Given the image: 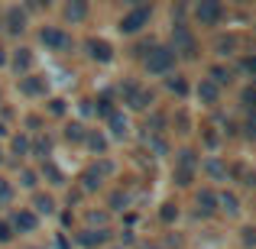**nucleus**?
<instances>
[{
    "label": "nucleus",
    "mask_w": 256,
    "mask_h": 249,
    "mask_svg": "<svg viewBox=\"0 0 256 249\" xmlns=\"http://www.w3.org/2000/svg\"><path fill=\"white\" fill-rule=\"evenodd\" d=\"M26 152H30V139L16 136V139H13V156H26Z\"/></svg>",
    "instance_id": "nucleus-36"
},
{
    "label": "nucleus",
    "mask_w": 256,
    "mask_h": 249,
    "mask_svg": "<svg viewBox=\"0 0 256 249\" xmlns=\"http://www.w3.org/2000/svg\"><path fill=\"white\" fill-rule=\"evenodd\" d=\"M175 168L194 172V168H198V159H194V152H192V149H182V152H178V159H175Z\"/></svg>",
    "instance_id": "nucleus-22"
},
{
    "label": "nucleus",
    "mask_w": 256,
    "mask_h": 249,
    "mask_svg": "<svg viewBox=\"0 0 256 249\" xmlns=\"http://www.w3.org/2000/svg\"><path fill=\"white\" fill-rule=\"evenodd\" d=\"M26 126H30V130H39V126H42V120H39V117H26Z\"/></svg>",
    "instance_id": "nucleus-42"
},
{
    "label": "nucleus",
    "mask_w": 256,
    "mask_h": 249,
    "mask_svg": "<svg viewBox=\"0 0 256 249\" xmlns=\"http://www.w3.org/2000/svg\"><path fill=\"white\" fill-rule=\"evenodd\" d=\"M208 75H211V78H208V81H214V84H230V78H234V71L230 68H227V65H211V71H208Z\"/></svg>",
    "instance_id": "nucleus-18"
},
{
    "label": "nucleus",
    "mask_w": 256,
    "mask_h": 249,
    "mask_svg": "<svg viewBox=\"0 0 256 249\" xmlns=\"http://www.w3.org/2000/svg\"><path fill=\"white\" fill-rule=\"evenodd\" d=\"M84 143H88V149H91V152H100V156L107 152V136H104V133H98V130H88Z\"/></svg>",
    "instance_id": "nucleus-17"
},
{
    "label": "nucleus",
    "mask_w": 256,
    "mask_h": 249,
    "mask_svg": "<svg viewBox=\"0 0 256 249\" xmlns=\"http://www.w3.org/2000/svg\"><path fill=\"white\" fill-rule=\"evenodd\" d=\"M172 52L182 55V58H194V55H198V42H194L192 29H188L185 23L172 26Z\"/></svg>",
    "instance_id": "nucleus-2"
},
{
    "label": "nucleus",
    "mask_w": 256,
    "mask_h": 249,
    "mask_svg": "<svg viewBox=\"0 0 256 249\" xmlns=\"http://www.w3.org/2000/svg\"><path fill=\"white\" fill-rule=\"evenodd\" d=\"M214 211H218V194H214L211 188H204V191L198 194V217H211Z\"/></svg>",
    "instance_id": "nucleus-11"
},
{
    "label": "nucleus",
    "mask_w": 256,
    "mask_h": 249,
    "mask_svg": "<svg viewBox=\"0 0 256 249\" xmlns=\"http://www.w3.org/2000/svg\"><path fill=\"white\" fill-rule=\"evenodd\" d=\"M36 227H39V217L30 211V207H20V211L10 217V230L13 233H36Z\"/></svg>",
    "instance_id": "nucleus-7"
},
{
    "label": "nucleus",
    "mask_w": 256,
    "mask_h": 249,
    "mask_svg": "<svg viewBox=\"0 0 256 249\" xmlns=\"http://www.w3.org/2000/svg\"><path fill=\"white\" fill-rule=\"evenodd\" d=\"M240 240H244V246H256V227H244Z\"/></svg>",
    "instance_id": "nucleus-38"
},
{
    "label": "nucleus",
    "mask_w": 256,
    "mask_h": 249,
    "mask_svg": "<svg viewBox=\"0 0 256 249\" xmlns=\"http://www.w3.org/2000/svg\"><path fill=\"white\" fill-rule=\"evenodd\" d=\"M240 68H244L246 75L253 78V87H256V55H246V58H240Z\"/></svg>",
    "instance_id": "nucleus-32"
},
{
    "label": "nucleus",
    "mask_w": 256,
    "mask_h": 249,
    "mask_svg": "<svg viewBox=\"0 0 256 249\" xmlns=\"http://www.w3.org/2000/svg\"><path fill=\"white\" fill-rule=\"evenodd\" d=\"M30 149L36 152L42 162H49V156H52V139H49V136H39V139H36V146H30Z\"/></svg>",
    "instance_id": "nucleus-24"
},
{
    "label": "nucleus",
    "mask_w": 256,
    "mask_h": 249,
    "mask_svg": "<svg viewBox=\"0 0 256 249\" xmlns=\"http://www.w3.org/2000/svg\"><path fill=\"white\" fill-rule=\"evenodd\" d=\"M94 172L100 175V181H104L107 175H114V162H110V159H98V165H94Z\"/></svg>",
    "instance_id": "nucleus-33"
},
{
    "label": "nucleus",
    "mask_w": 256,
    "mask_h": 249,
    "mask_svg": "<svg viewBox=\"0 0 256 249\" xmlns=\"http://www.w3.org/2000/svg\"><path fill=\"white\" fill-rule=\"evenodd\" d=\"M84 49H88V55L94 58V62H114V45L107 42V39H88L84 42Z\"/></svg>",
    "instance_id": "nucleus-8"
},
{
    "label": "nucleus",
    "mask_w": 256,
    "mask_h": 249,
    "mask_svg": "<svg viewBox=\"0 0 256 249\" xmlns=\"http://www.w3.org/2000/svg\"><path fill=\"white\" fill-rule=\"evenodd\" d=\"M98 188H100V175L94 172V168L82 172V191H98Z\"/></svg>",
    "instance_id": "nucleus-25"
},
{
    "label": "nucleus",
    "mask_w": 256,
    "mask_h": 249,
    "mask_svg": "<svg viewBox=\"0 0 256 249\" xmlns=\"http://www.w3.org/2000/svg\"><path fill=\"white\" fill-rule=\"evenodd\" d=\"M120 94H124V104H130L133 110H146L152 104V91H143L136 81H124L120 84Z\"/></svg>",
    "instance_id": "nucleus-4"
},
{
    "label": "nucleus",
    "mask_w": 256,
    "mask_h": 249,
    "mask_svg": "<svg viewBox=\"0 0 256 249\" xmlns=\"http://www.w3.org/2000/svg\"><path fill=\"white\" fill-rule=\"evenodd\" d=\"M32 214H46V217H49V214H56V198H52V194H32Z\"/></svg>",
    "instance_id": "nucleus-14"
},
{
    "label": "nucleus",
    "mask_w": 256,
    "mask_h": 249,
    "mask_svg": "<svg viewBox=\"0 0 256 249\" xmlns=\"http://www.w3.org/2000/svg\"><path fill=\"white\" fill-rule=\"evenodd\" d=\"M84 136H88V130L82 123H68L65 126V139H68V143H84Z\"/></svg>",
    "instance_id": "nucleus-27"
},
{
    "label": "nucleus",
    "mask_w": 256,
    "mask_h": 249,
    "mask_svg": "<svg viewBox=\"0 0 256 249\" xmlns=\"http://www.w3.org/2000/svg\"><path fill=\"white\" fill-rule=\"evenodd\" d=\"M246 185H250V188L256 185V175H253V172H250V175H246Z\"/></svg>",
    "instance_id": "nucleus-43"
},
{
    "label": "nucleus",
    "mask_w": 256,
    "mask_h": 249,
    "mask_svg": "<svg viewBox=\"0 0 256 249\" xmlns=\"http://www.w3.org/2000/svg\"><path fill=\"white\" fill-rule=\"evenodd\" d=\"M20 91H23L26 97H42L46 94V78H39V75L20 78Z\"/></svg>",
    "instance_id": "nucleus-9"
},
{
    "label": "nucleus",
    "mask_w": 256,
    "mask_h": 249,
    "mask_svg": "<svg viewBox=\"0 0 256 249\" xmlns=\"http://www.w3.org/2000/svg\"><path fill=\"white\" fill-rule=\"evenodd\" d=\"M10 198H13V188H10V181H6V178H0V204H6Z\"/></svg>",
    "instance_id": "nucleus-39"
},
{
    "label": "nucleus",
    "mask_w": 256,
    "mask_h": 249,
    "mask_svg": "<svg viewBox=\"0 0 256 249\" xmlns=\"http://www.w3.org/2000/svg\"><path fill=\"white\" fill-rule=\"evenodd\" d=\"M175 68V52L169 45H152L150 55H146V71L150 75H169Z\"/></svg>",
    "instance_id": "nucleus-1"
},
{
    "label": "nucleus",
    "mask_w": 256,
    "mask_h": 249,
    "mask_svg": "<svg viewBox=\"0 0 256 249\" xmlns=\"http://www.w3.org/2000/svg\"><path fill=\"white\" fill-rule=\"evenodd\" d=\"M0 159H4V152H0Z\"/></svg>",
    "instance_id": "nucleus-46"
},
{
    "label": "nucleus",
    "mask_w": 256,
    "mask_h": 249,
    "mask_svg": "<svg viewBox=\"0 0 256 249\" xmlns=\"http://www.w3.org/2000/svg\"><path fill=\"white\" fill-rule=\"evenodd\" d=\"M175 217H178V204L166 201V204H162V211H159V220H162V224H172Z\"/></svg>",
    "instance_id": "nucleus-30"
},
{
    "label": "nucleus",
    "mask_w": 256,
    "mask_h": 249,
    "mask_svg": "<svg viewBox=\"0 0 256 249\" xmlns=\"http://www.w3.org/2000/svg\"><path fill=\"white\" fill-rule=\"evenodd\" d=\"M150 16H152V6L140 3V6H133L130 13H124V19H120L117 29H120V32H126V36H133V32H140L146 23H150Z\"/></svg>",
    "instance_id": "nucleus-3"
},
{
    "label": "nucleus",
    "mask_w": 256,
    "mask_h": 249,
    "mask_svg": "<svg viewBox=\"0 0 256 249\" xmlns=\"http://www.w3.org/2000/svg\"><path fill=\"white\" fill-rule=\"evenodd\" d=\"M198 100H201V104H208V107H214V104L220 100V87L204 78V81L198 84Z\"/></svg>",
    "instance_id": "nucleus-10"
},
{
    "label": "nucleus",
    "mask_w": 256,
    "mask_h": 249,
    "mask_svg": "<svg viewBox=\"0 0 256 249\" xmlns=\"http://www.w3.org/2000/svg\"><path fill=\"white\" fill-rule=\"evenodd\" d=\"M126 204H130V198H126L124 191H114V194H110V207H114V211H124Z\"/></svg>",
    "instance_id": "nucleus-35"
},
{
    "label": "nucleus",
    "mask_w": 256,
    "mask_h": 249,
    "mask_svg": "<svg viewBox=\"0 0 256 249\" xmlns=\"http://www.w3.org/2000/svg\"><path fill=\"white\" fill-rule=\"evenodd\" d=\"M214 49H218V55H234L237 52V36H220L214 42Z\"/></svg>",
    "instance_id": "nucleus-23"
},
{
    "label": "nucleus",
    "mask_w": 256,
    "mask_h": 249,
    "mask_svg": "<svg viewBox=\"0 0 256 249\" xmlns=\"http://www.w3.org/2000/svg\"><path fill=\"white\" fill-rule=\"evenodd\" d=\"M13 68L16 71H30L32 68V52L30 49H16L13 52Z\"/></svg>",
    "instance_id": "nucleus-20"
},
{
    "label": "nucleus",
    "mask_w": 256,
    "mask_h": 249,
    "mask_svg": "<svg viewBox=\"0 0 256 249\" xmlns=\"http://www.w3.org/2000/svg\"><path fill=\"white\" fill-rule=\"evenodd\" d=\"M6 29L10 32H23L26 29V13L20 10V6H10V10H6Z\"/></svg>",
    "instance_id": "nucleus-15"
},
{
    "label": "nucleus",
    "mask_w": 256,
    "mask_h": 249,
    "mask_svg": "<svg viewBox=\"0 0 256 249\" xmlns=\"http://www.w3.org/2000/svg\"><path fill=\"white\" fill-rule=\"evenodd\" d=\"M4 133H6V126H4V123H0V136H4Z\"/></svg>",
    "instance_id": "nucleus-45"
},
{
    "label": "nucleus",
    "mask_w": 256,
    "mask_h": 249,
    "mask_svg": "<svg viewBox=\"0 0 256 249\" xmlns=\"http://www.w3.org/2000/svg\"><path fill=\"white\" fill-rule=\"evenodd\" d=\"M88 16V3L84 0H72V3H65V19L68 23H82Z\"/></svg>",
    "instance_id": "nucleus-16"
},
{
    "label": "nucleus",
    "mask_w": 256,
    "mask_h": 249,
    "mask_svg": "<svg viewBox=\"0 0 256 249\" xmlns=\"http://www.w3.org/2000/svg\"><path fill=\"white\" fill-rule=\"evenodd\" d=\"M36 181H39V175L32 172V168H23V172H20V185L23 188H36Z\"/></svg>",
    "instance_id": "nucleus-31"
},
{
    "label": "nucleus",
    "mask_w": 256,
    "mask_h": 249,
    "mask_svg": "<svg viewBox=\"0 0 256 249\" xmlns=\"http://www.w3.org/2000/svg\"><path fill=\"white\" fill-rule=\"evenodd\" d=\"M49 113H52V117H62V113H65V100L62 97L49 100Z\"/></svg>",
    "instance_id": "nucleus-40"
},
{
    "label": "nucleus",
    "mask_w": 256,
    "mask_h": 249,
    "mask_svg": "<svg viewBox=\"0 0 256 249\" xmlns=\"http://www.w3.org/2000/svg\"><path fill=\"white\" fill-rule=\"evenodd\" d=\"M107 237H110L107 230H82L78 233V246H84V249L100 246V243H107Z\"/></svg>",
    "instance_id": "nucleus-13"
},
{
    "label": "nucleus",
    "mask_w": 256,
    "mask_h": 249,
    "mask_svg": "<svg viewBox=\"0 0 256 249\" xmlns=\"http://www.w3.org/2000/svg\"><path fill=\"white\" fill-rule=\"evenodd\" d=\"M39 42H42L46 49H52V52H65V49H72V39L65 36L62 29H56V26H46V29L39 32Z\"/></svg>",
    "instance_id": "nucleus-6"
},
{
    "label": "nucleus",
    "mask_w": 256,
    "mask_h": 249,
    "mask_svg": "<svg viewBox=\"0 0 256 249\" xmlns=\"http://www.w3.org/2000/svg\"><path fill=\"white\" fill-rule=\"evenodd\" d=\"M42 175H46V178L52 181V185H65V175L58 172V168L52 165V162H42Z\"/></svg>",
    "instance_id": "nucleus-29"
},
{
    "label": "nucleus",
    "mask_w": 256,
    "mask_h": 249,
    "mask_svg": "<svg viewBox=\"0 0 256 249\" xmlns=\"http://www.w3.org/2000/svg\"><path fill=\"white\" fill-rule=\"evenodd\" d=\"M201 168H204L211 178H224V175H227V168H224V162H220V159H208Z\"/></svg>",
    "instance_id": "nucleus-28"
},
{
    "label": "nucleus",
    "mask_w": 256,
    "mask_h": 249,
    "mask_svg": "<svg viewBox=\"0 0 256 249\" xmlns=\"http://www.w3.org/2000/svg\"><path fill=\"white\" fill-rule=\"evenodd\" d=\"M166 87H169L172 94H178V97H185L188 94V81L182 75H172V78H166Z\"/></svg>",
    "instance_id": "nucleus-26"
},
{
    "label": "nucleus",
    "mask_w": 256,
    "mask_h": 249,
    "mask_svg": "<svg viewBox=\"0 0 256 249\" xmlns=\"http://www.w3.org/2000/svg\"><path fill=\"white\" fill-rule=\"evenodd\" d=\"M91 110L94 113H98V117H110V113H114V100H110V91H107V94H100V97L98 100H94V107H91Z\"/></svg>",
    "instance_id": "nucleus-19"
},
{
    "label": "nucleus",
    "mask_w": 256,
    "mask_h": 249,
    "mask_svg": "<svg viewBox=\"0 0 256 249\" xmlns=\"http://www.w3.org/2000/svg\"><path fill=\"white\" fill-rule=\"evenodd\" d=\"M107 126H110V136L114 139H124L126 133H130V123H126V117L120 110H114L110 117H107Z\"/></svg>",
    "instance_id": "nucleus-12"
},
{
    "label": "nucleus",
    "mask_w": 256,
    "mask_h": 249,
    "mask_svg": "<svg viewBox=\"0 0 256 249\" xmlns=\"http://www.w3.org/2000/svg\"><path fill=\"white\" fill-rule=\"evenodd\" d=\"M218 207H220V211H227V214H237V211H240V201H237V194H230V191L218 194Z\"/></svg>",
    "instance_id": "nucleus-21"
},
{
    "label": "nucleus",
    "mask_w": 256,
    "mask_h": 249,
    "mask_svg": "<svg viewBox=\"0 0 256 249\" xmlns=\"http://www.w3.org/2000/svg\"><path fill=\"white\" fill-rule=\"evenodd\" d=\"M194 19H198L201 26H218L220 19H224V6H220L218 0H201V3L194 6Z\"/></svg>",
    "instance_id": "nucleus-5"
},
{
    "label": "nucleus",
    "mask_w": 256,
    "mask_h": 249,
    "mask_svg": "<svg viewBox=\"0 0 256 249\" xmlns=\"http://www.w3.org/2000/svg\"><path fill=\"white\" fill-rule=\"evenodd\" d=\"M0 65H6V49H0Z\"/></svg>",
    "instance_id": "nucleus-44"
},
{
    "label": "nucleus",
    "mask_w": 256,
    "mask_h": 249,
    "mask_svg": "<svg viewBox=\"0 0 256 249\" xmlns=\"http://www.w3.org/2000/svg\"><path fill=\"white\" fill-rule=\"evenodd\" d=\"M10 240H13L10 224H6V220H0V243H10Z\"/></svg>",
    "instance_id": "nucleus-41"
},
{
    "label": "nucleus",
    "mask_w": 256,
    "mask_h": 249,
    "mask_svg": "<svg viewBox=\"0 0 256 249\" xmlns=\"http://www.w3.org/2000/svg\"><path fill=\"white\" fill-rule=\"evenodd\" d=\"M192 178H194V172H185V168H175V185H192Z\"/></svg>",
    "instance_id": "nucleus-37"
},
{
    "label": "nucleus",
    "mask_w": 256,
    "mask_h": 249,
    "mask_svg": "<svg viewBox=\"0 0 256 249\" xmlns=\"http://www.w3.org/2000/svg\"><path fill=\"white\" fill-rule=\"evenodd\" d=\"M240 100H244L250 110H256V87H253V84H250V87H244V91H240Z\"/></svg>",
    "instance_id": "nucleus-34"
}]
</instances>
